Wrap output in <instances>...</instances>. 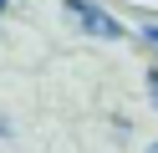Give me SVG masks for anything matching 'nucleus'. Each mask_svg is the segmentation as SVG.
<instances>
[{
	"label": "nucleus",
	"mask_w": 158,
	"mask_h": 153,
	"mask_svg": "<svg viewBox=\"0 0 158 153\" xmlns=\"http://www.w3.org/2000/svg\"><path fill=\"white\" fill-rule=\"evenodd\" d=\"M72 15L82 20V31H92V36H102V41H117V36H123V26H117L107 10L87 5V0H72Z\"/></svg>",
	"instance_id": "f257e3e1"
},
{
	"label": "nucleus",
	"mask_w": 158,
	"mask_h": 153,
	"mask_svg": "<svg viewBox=\"0 0 158 153\" xmlns=\"http://www.w3.org/2000/svg\"><path fill=\"white\" fill-rule=\"evenodd\" d=\"M148 87H153V97H158V71H153V77H148Z\"/></svg>",
	"instance_id": "f03ea898"
},
{
	"label": "nucleus",
	"mask_w": 158,
	"mask_h": 153,
	"mask_svg": "<svg viewBox=\"0 0 158 153\" xmlns=\"http://www.w3.org/2000/svg\"><path fill=\"white\" fill-rule=\"evenodd\" d=\"M148 41H153V46H158V26H148Z\"/></svg>",
	"instance_id": "7ed1b4c3"
},
{
	"label": "nucleus",
	"mask_w": 158,
	"mask_h": 153,
	"mask_svg": "<svg viewBox=\"0 0 158 153\" xmlns=\"http://www.w3.org/2000/svg\"><path fill=\"white\" fill-rule=\"evenodd\" d=\"M148 153H158V143H153V148H148Z\"/></svg>",
	"instance_id": "20e7f679"
},
{
	"label": "nucleus",
	"mask_w": 158,
	"mask_h": 153,
	"mask_svg": "<svg viewBox=\"0 0 158 153\" xmlns=\"http://www.w3.org/2000/svg\"><path fill=\"white\" fill-rule=\"evenodd\" d=\"M0 133H5V122H0Z\"/></svg>",
	"instance_id": "39448f33"
},
{
	"label": "nucleus",
	"mask_w": 158,
	"mask_h": 153,
	"mask_svg": "<svg viewBox=\"0 0 158 153\" xmlns=\"http://www.w3.org/2000/svg\"><path fill=\"white\" fill-rule=\"evenodd\" d=\"M0 10H5V0H0Z\"/></svg>",
	"instance_id": "423d86ee"
}]
</instances>
